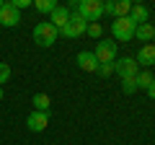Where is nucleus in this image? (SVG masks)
Wrapping results in <instances>:
<instances>
[{"mask_svg": "<svg viewBox=\"0 0 155 145\" xmlns=\"http://www.w3.org/2000/svg\"><path fill=\"white\" fill-rule=\"evenodd\" d=\"M88 23H98V18L104 16V3L101 0H80L78 5H72Z\"/></svg>", "mask_w": 155, "mask_h": 145, "instance_id": "obj_1", "label": "nucleus"}, {"mask_svg": "<svg viewBox=\"0 0 155 145\" xmlns=\"http://www.w3.org/2000/svg\"><path fill=\"white\" fill-rule=\"evenodd\" d=\"M57 36H60V31H57L49 21H41V23L34 26V42H36L39 47H52L57 42Z\"/></svg>", "mask_w": 155, "mask_h": 145, "instance_id": "obj_2", "label": "nucleus"}, {"mask_svg": "<svg viewBox=\"0 0 155 145\" xmlns=\"http://www.w3.org/2000/svg\"><path fill=\"white\" fill-rule=\"evenodd\" d=\"M85 29H88V21H85L83 16L78 11L70 13V21H67V26L60 31V36H65V39H78V36H83Z\"/></svg>", "mask_w": 155, "mask_h": 145, "instance_id": "obj_3", "label": "nucleus"}, {"mask_svg": "<svg viewBox=\"0 0 155 145\" xmlns=\"http://www.w3.org/2000/svg\"><path fill=\"white\" fill-rule=\"evenodd\" d=\"M134 31H137V23L132 21V18H116L114 23H111V34H114V39L119 42H129L134 39Z\"/></svg>", "mask_w": 155, "mask_h": 145, "instance_id": "obj_4", "label": "nucleus"}, {"mask_svg": "<svg viewBox=\"0 0 155 145\" xmlns=\"http://www.w3.org/2000/svg\"><path fill=\"white\" fill-rule=\"evenodd\" d=\"M114 72H119V75H122V80H124V78H137L140 65H137V60H134V57H122V60L114 62Z\"/></svg>", "mask_w": 155, "mask_h": 145, "instance_id": "obj_5", "label": "nucleus"}, {"mask_svg": "<svg viewBox=\"0 0 155 145\" xmlns=\"http://www.w3.org/2000/svg\"><path fill=\"white\" fill-rule=\"evenodd\" d=\"M116 52H119L116 49V42H98L93 55H96V60L101 65V62H116Z\"/></svg>", "mask_w": 155, "mask_h": 145, "instance_id": "obj_6", "label": "nucleus"}, {"mask_svg": "<svg viewBox=\"0 0 155 145\" xmlns=\"http://www.w3.org/2000/svg\"><path fill=\"white\" fill-rule=\"evenodd\" d=\"M18 23H21V13H18L11 3H5V5L0 8V26L13 29V26H18Z\"/></svg>", "mask_w": 155, "mask_h": 145, "instance_id": "obj_7", "label": "nucleus"}, {"mask_svg": "<svg viewBox=\"0 0 155 145\" xmlns=\"http://www.w3.org/2000/svg\"><path fill=\"white\" fill-rule=\"evenodd\" d=\"M47 124H49V112H31L26 119V127L31 132H44Z\"/></svg>", "mask_w": 155, "mask_h": 145, "instance_id": "obj_8", "label": "nucleus"}, {"mask_svg": "<svg viewBox=\"0 0 155 145\" xmlns=\"http://www.w3.org/2000/svg\"><path fill=\"white\" fill-rule=\"evenodd\" d=\"M67 21H70V11H67V8H62V5H57L54 11L49 13V23L57 29V31H62V29L67 26Z\"/></svg>", "mask_w": 155, "mask_h": 145, "instance_id": "obj_9", "label": "nucleus"}, {"mask_svg": "<svg viewBox=\"0 0 155 145\" xmlns=\"http://www.w3.org/2000/svg\"><path fill=\"white\" fill-rule=\"evenodd\" d=\"M134 60H137L140 67H153V65H155V44H145L142 49L137 52Z\"/></svg>", "mask_w": 155, "mask_h": 145, "instance_id": "obj_10", "label": "nucleus"}, {"mask_svg": "<svg viewBox=\"0 0 155 145\" xmlns=\"http://www.w3.org/2000/svg\"><path fill=\"white\" fill-rule=\"evenodd\" d=\"M78 67L85 70V72H96L98 70V60H96L93 52H80V55H78Z\"/></svg>", "mask_w": 155, "mask_h": 145, "instance_id": "obj_11", "label": "nucleus"}, {"mask_svg": "<svg viewBox=\"0 0 155 145\" xmlns=\"http://www.w3.org/2000/svg\"><path fill=\"white\" fill-rule=\"evenodd\" d=\"M134 36H137V39H142V42H155V23H140L137 26V31H134Z\"/></svg>", "mask_w": 155, "mask_h": 145, "instance_id": "obj_12", "label": "nucleus"}, {"mask_svg": "<svg viewBox=\"0 0 155 145\" xmlns=\"http://www.w3.org/2000/svg\"><path fill=\"white\" fill-rule=\"evenodd\" d=\"M129 18H132V21L137 23V26H140V23H147V18H150V11H147L145 5H134V3H132V11H129Z\"/></svg>", "mask_w": 155, "mask_h": 145, "instance_id": "obj_13", "label": "nucleus"}, {"mask_svg": "<svg viewBox=\"0 0 155 145\" xmlns=\"http://www.w3.org/2000/svg\"><path fill=\"white\" fill-rule=\"evenodd\" d=\"M134 80H137V88L147 91L150 86L155 83V75H153V72H150V70H140V72H137V78H134Z\"/></svg>", "mask_w": 155, "mask_h": 145, "instance_id": "obj_14", "label": "nucleus"}, {"mask_svg": "<svg viewBox=\"0 0 155 145\" xmlns=\"http://www.w3.org/2000/svg\"><path fill=\"white\" fill-rule=\"evenodd\" d=\"M31 104H34V112H49V96L47 93H34V99H31Z\"/></svg>", "mask_w": 155, "mask_h": 145, "instance_id": "obj_15", "label": "nucleus"}, {"mask_svg": "<svg viewBox=\"0 0 155 145\" xmlns=\"http://www.w3.org/2000/svg\"><path fill=\"white\" fill-rule=\"evenodd\" d=\"M129 11H132V3H129V0H119L116 8H114V16H116V18H127Z\"/></svg>", "mask_w": 155, "mask_h": 145, "instance_id": "obj_16", "label": "nucleus"}, {"mask_svg": "<svg viewBox=\"0 0 155 145\" xmlns=\"http://www.w3.org/2000/svg\"><path fill=\"white\" fill-rule=\"evenodd\" d=\"M34 8H36L39 13H52V11L57 8V3H54V0H36Z\"/></svg>", "mask_w": 155, "mask_h": 145, "instance_id": "obj_17", "label": "nucleus"}, {"mask_svg": "<svg viewBox=\"0 0 155 145\" xmlns=\"http://www.w3.org/2000/svg\"><path fill=\"white\" fill-rule=\"evenodd\" d=\"M85 34H88V36H93V39H101V36H104V29H101V23H88Z\"/></svg>", "mask_w": 155, "mask_h": 145, "instance_id": "obj_18", "label": "nucleus"}, {"mask_svg": "<svg viewBox=\"0 0 155 145\" xmlns=\"http://www.w3.org/2000/svg\"><path fill=\"white\" fill-rule=\"evenodd\" d=\"M122 91L124 93H134V91H137V80L134 78H124L122 80Z\"/></svg>", "mask_w": 155, "mask_h": 145, "instance_id": "obj_19", "label": "nucleus"}, {"mask_svg": "<svg viewBox=\"0 0 155 145\" xmlns=\"http://www.w3.org/2000/svg\"><path fill=\"white\" fill-rule=\"evenodd\" d=\"M96 72H98V75H104V78H109L111 72H114V62H101Z\"/></svg>", "mask_w": 155, "mask_h": 145, "instance_id": "obj_20", "label": "nucleus"}, {"mask_svg": "<svg viewBox=\"0 0 155 145\" xmlns=\"http://www.w3.org/2000/svg\"><path fill=\"white\" fill-rule=\"evenodd\" d=\"M8 78H11V67H8L5 62H0V86L8 83Z\"/></svg>", "mask_w": 155, "mask_h": 145, "instance_id": "obj_21", "label": "nucleus"}, {"mask_svg": "<svg viewBox=\"0 0 155 145\" xmlns=\"http://www.w3.org/2000/svg\"><path fill=\"white\" fill-rule=\"evenodd\" d=\"M11 5H13V8H16V11H18V13H21V11H23V8H28V5H31V0H13Z\"/></svg>", "mask_w": 155, "mask_h": 145, "instance_id": "obj_22", "label": "nucleus"}, {"mask_svg": "<svg viewBox=\"0 0 155 145\" xmlns=\"http://www.w3.org/2000/svg\"><path fill=\"white\" fill-rule=\"evenodd\" d=\"M114 8H116V3H104V13H109V16H114Z\"/></svg>", "mask_w": 155, "mask_h": 145, "instance_id": "obj_23", "label": "nucleus"}, {"mask_svg": "<svg viewBox=\"0 0 155 145\" xmlns=\"http://www.w3.org/2000/svg\"><path fill=\"white\" fill-rule=\"evenodd\" d=\"M147 96H150V99H155V83H153V86L147 88Z\"/></svg>", "mask_w": 155, "mask_h": 145, "instance_id": "obj_24", "label": "nucleus"}, {"mask_svg": "<svg viewBox=\"0 0 155 145\" xmlns=\"http://www.w3.org/2000/svg\"><path fill=\"white\" fill-rule=\"evenodd\" d=\"M0 101H3V86H0Z\"/></svg>", "mask_w": 155, "mask_h": 145, "instance_id": "obj_25", "label": "nucleus"}, {"mask_svg": "<svg viewBox=\"0 0 155 145\" xmlns=\"http://www.w3.org/2000/svg\"><path fill=\"white\" fill-rule=\"evenodd\" d=\"M3 5H5V0H0V8H3Z\"/></svg>", "mask_w": 155, "mask_h": 145, "instance_id": "obj_26", "label": "nucleus"}]
</instances>
